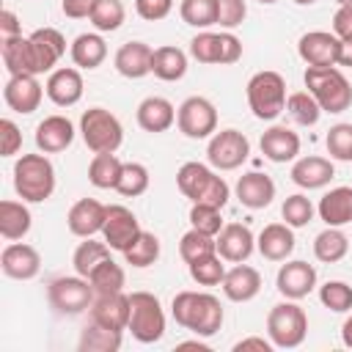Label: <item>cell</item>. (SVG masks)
I'll return each instance as SVG.
<instances>
[{"label":"cell","mask_w":352,"mask_h":352,"mask_svg":"<svg viewBox=\"0 0 352 352\" xmlns=\"http://www.w3.org/2000/svg\"><path fill=\"white\" fill-rule=\"evenodd\" d=\"M104 217H107V206H104V204H99L96 198H80V201L69 209L66 226H69V231H72L74 236L88 239V236H94V234L102 231Z\"/></svg>","instance_id":"obj_20"},{"label":"cell","mask_w":352,"mask_h":352,"mask_svg":"<svg viewBox=\"0 0 352 352\" xmlns=\"http://www.w3.org/2000/svg\"><path fill=\"white\" fill-rule=\"evenodd\" d=\"M190 267V278L198 283V286H220L223 278H226V264L220 258V253H212V256H204Z\"/></svg>","instance_id":"obj_45"},{"label":"cell","mask_w":352,"mask_h":352,"mask_svg":"<svg viewBox=\"0 0 352 352\" xmlns=\"http://www.w3.org/2000/svg\"><path fill=\"white\" fill-rule=\"evenodd\" d=\"M217 242V253L223 261H231V264H239V261H248L250 253L256 250V236L248 226L242 223H228L223 226V231L214 236Z\"/></svg>","instance_id":"obj_18"},{"label":"cell","mask_w":352,"mask_h":352,"mask_svg":"<svg viewBox=\"0 0 352 352\" xmlns=\"http://www.w3.org/2000/svg\"><path fill=\"white\" fill-rule=\"evenodd\" d=\"M245 91H248V104L258 121H275L286 110V80L272 69L256 72L248 80Z\"/></svg>","instance_id":"obj_5"},{"label":"cell","mask_w":352,"mask_h":352,"mask_svg":"<svg viewBox=\"0 0 352 352\" xmlns=\"http://www.w3.org/2000/svg\"><path fill=\"white\" fill-rule=\"evenodd\" d=\"M69 55H72L77 69H96L107 58V44H104V38L99 33H80L72 41Z\"/></svg>","instance_id":"obj_34"},{"label":"cell","mask_w":352,"mask_h":352,"mask_svg":"<svg viewBox=\"0 0 352 352\" xmlns=\"http://www.w3.org/2000/svg\"><path fill=\"white\" fill-rule=\"evenodd\" d=\"M319 300L324 308H330L336 314H346V311H352V286L344 280H327L319 289Z\"/></svg>","instance_id":"obj_49"},{"label":"cell","mask_w":352,"mask_h":352,"mask_svg":"<svg viewBox=\"0 0 352 352\" xmlns=\"http://www.w3.org/2000/svg\"><path fill=\"white\" fill-rule=\"evenodd\" d=\"M129 324L126 330L132 333L135 341L140 344H154L165 336V311L160 300L151 292H132L129 294Z\"/></svg>","instance_id":"obj_6"},{"label":"cell","mask_w":352,"mask_h":352,"mask_svg":"<svg viewBox=\"0 0 352 352\" xmlns=\"http://www.w3.org/2000/svg\"><path fill=\"white\" fill-rule=\"evenodd\" d=\"M104 258H110V245L107 242H96V239H85L77 245L74 256H72V264H74V272L88 278L94 272V267H99Z\"/></svg>","instance_id":"obj_39"},{"label":"cell","mask_w":352,"mask_h":352,"mask_svg":"<svg viewBox=\"0 0 352 352\" xmlns=\"http://www.w3.org/2000/svg\"><path fill=\"white\" fill-rule=\"evenodd\" d=\"M236 198L248 209H264L275 198V182L267 173H258V170L242 173L239 182H236Z\"/></svg>","instance_id":"obj_26"},{"label":"cell","mask_w":352,"mask_h":352,"mask_svg":"<svg viewBox=\"0 0 352 352\" xmlns=\"http://www.w3.org/2000/svg\"><path fill=\"white\" fill-rule=\"evenodd\" d=\"M314 212H316V209H314L311 198H305L302 192L289 195V198L283 201V206H280L283 223L292 226V228H302V226H308V223L314 220Z\"/></svg>","instance_id":"obj_47"},{"label":"cell","mask_w":352,"mask_h":352,"mask_svg":"<svg viewBox=\"0 0 352 352\" xmlns=\"http://www.w3.org/2000/svg\"><path fill=\"white\" fill-rule=\"evenodd\" d=\"M248 6L245 0H217V25L223 30H234L245 22Z\"/></svg>","instance_id":"obj_52"},{"label":"cell","mask_w":352,"mask_h":352,"mask_svg":"<svg viewBox=\"0 0 352 352\" xmlns=\"http://www.w3.org/2000/svg\"><path fill=\"white\" fill-rule=\"evenodd\" d=\"M91 322L110 327V330H126L129 324V294L124 292H113V294H96L91 302Z\"/></svg>","instance_id":"obj_16"},{"label":"cell","mask_w":352,"mask_h":352,"mask_svg":"<svg viewBox=\"0 0 352 352\" xmlns=\"http://www.w3.org/2000/svg\"><path fill=\"white\" fill-rule=\"evenodd\" d=\"M176 124L182 135L204 140L217 132V110L206 96H187L176 110Z\"/></svg>","instance_id":"obj_10"},{"label":"cell","mask_w":352,"mask_h":352,"mask_svg":"<svg viewBox=\"0 0 352 352\" xmlns=\"http://www.w3.org/2000/svg\"><path fill=\"white\" fill-rule=\"evenodd\" d=\"M33 226L30 209L22 201H0V234L8 242L22 239Z\"/></svg>","instance_id":"obj_33"},{"label":"cell","mask_w":352,"mask_h":352,"mask_svg":"<svg viewBox=\"0 0 352 352\" xmlns=\"http://www.w3.org/2000/svg\"><path fill=\"white\" fill-rule=\"evenodd\" d=\"M349 250V236L336 228V226H327L322 234H316L314 239V256L322 261V264H336L346 256Z\"/></svg>","instance_id":"obj_36"},{"label":"cell","mask_w":352,"mask_h":352,"mask_svg":"<svg viewBox=\"0 0 352 352\" xmlns=\"http://www.w3.org/2000/svg\"><path fill=\"white\" fill-rule=\"evenodd\" d=\"M223 294L231 300V302H248L253 300L258 292H261V275L256 267H248V264H236L231 270H226V278H223Z\"/></svg>","instance_id":"obj_24"},{"label":"cell","mask_w":352,"mask_h":352,"mask_svg":"<svg viewBox=\"0 0 352 352\" xmlns=\"http://www.w3.org/2000/svg\"><path fill=\"white\" fill-rule=\"evenodd\" d=\"M80 135L85 140V146L94 154H104V151H118V146L124 143V126L121 121L104 110V107H88L80 118Z\"/></svg>","instance_id":"obj_8"},{"label":"cell","mask_w":352,"mask_h":352,"mask_svg":"<svg viewBox=\"0 0 352 352\" xmlns=\"http://www.w3.org/2000/svg\"><path fill=\"white\" fill-rule=\"evenodd\" d=\"M47 297H50V305L58 314L77 316V314H82V311L91 308L96 292H94L91 280L82 278V275H60V278H52L50 280Z\"/></svg>","instance_id":"obj_9"},{"label":"cell","mask_w":352,"mask_h":352,"mask_svg":"<svg viewBox=\"0 0 352 352\" xmlns=\"http://www.w3.org/2000/svg\"><path fill=\"white\" fill-rule=\"evenodd\" d=\"M74 140V124L66 116H47L36 126V146L44 154H58Z\"/></svg>","instance_id":"obj_22"},{"label":"cell","mask_w":352,"mask_h":352,"mask_svg":"<svg viewBox=\"0 0 352 352\" xmlns=\"http://www.w3.org/2000/svg\"><path fill=\"white\" fill-rule=\"evenodd\" d=\"M0 267L8 278L14 280H30L38 275L41 270V256L33 245H25V242H11L3 248L0 253Z\"/></svg>","instance_id":"obj_17"},{"label":"cell","mask_w":352,"mask_h":352,"mask_svg":"<svg viewBox=\"0 0 352 352\" xmlns=\"http://www.w3.org/2000/svg\"><path fill=\"white\" fill-rule=\"evenodd\" d=\"M190 226L209 234V236H217L223 231V214L217 206H209V204H192L190 209Z\"/></svg>","instance_id":"obj_51"},{"label":"cell","mask_w":352,"mask_h":352,"mask_svg":"<svg viewBox=\"0 0 352 352\" xmlns=\"http://www.w3.org/2000/svg\"><path fill=\"white\" fill-rule=\"evenodd\" d=\"M121 333L124 330H110V327L91 322L80 336V349L82 352H118L121 349Z\"/></svg>","instance_id":"obj_37"},{"label":"cell","mask_w":352,"mask_h":352,"mask_svg":"<svg viewBox=\"0 0 352 352\" xmlns=\"http://www.w3.org/2000/svg\"><path fill=\"white\" fill-rule=\"evenodd\" d=\"M151 74L165 80V82H176L187 74V52L179 47H157L151 52Z\"/></svg>","instance_id":"obj_32"},{"label":"cell","mask_w":352,"mask_h":352,"mask_svg":"<svg viewBox=\"0 0 352 352\" xmlns=\"http://www.w3.org/2000/svg\"><path fill=\"white\" fill-rule=\"evenodd\" d=\"M176 184H179L182 195L190 198L192 204H209L217 209H223L228 204V195H231L226 179L217 176L204 162H184L176 173Z\"/></svg>","instance_id":"obj_3"},{"label":"cell","mask_w":352,"mask_h":352,"mask_svg":"<svg viewBox=\"0 0 352 352\" xmlns=\"http://www.w3.org/2000/svg\"><path fill=\"white\" fill-rule=\"evenodd\" d=\"M121 168H124V162L116 157V151L94 154V160L88 165V182L99 190H116V184L121 179Z\"/></svg>","instance_id":"obj_35"},{"label":"cell","mask_w":352,"mask_h":352,"mask_svg":"<svg viewBox=\"0 0 352 352\" xmlns=\"http://www.w3.org/2000/svg\"><path fill=\"white\" fill-rule=\"evenodd\" d=\"M292 3H297V6H314L316 0H292Z\"/></svg>","instance_id":"obj_62"},{"label":"cell","mask_w":352,"mask_h":352,"mask_svg":"<svg viewBox=\"0 0 352 352\" xmlns=\"http://www.w3.org/2000/svg\"><path fill=\"white\" fill-rule=\"evenodd\" d=\"M256 248H258V253L267 261H286L292 256V250H294V231H292V226H286V223L264 226V231L256 239Z\"/></svg>","instance_id":"obj_28"},{"label":"cell","mask_w":352,"mask_h":352,"mask_svg":"<svg viewBox=\"0 0 352 352\" xmlns=\"http://www.w3.org/2000/svg\"><path fill=\"white\" fill-rule=\"evenodd\" d=\"M338 6H352V0H336Z\"/></svg>","instance_id":"obj_63"},{"label":"cell","mask_w":352,"mask_h":352,"mask_svg":"<svg viewBox=\"0 0 352 352\" xmlns=\"http://www.w3.org/2000/svg\"><path fill=\"white\" fill-rule=\"evenodd\" d=\"M151 47L143 41H126L116 52V72L126 80H140L151 74Z\"/></svg>","instance_id":"obj_27"},{"label":"cell","mask_w":352,"mask_h":352,"mask_svg":"<svg viewBox=\"0 0 352 352\" xmlns=\"http://www.w3.org/2000/svg\"><path fill=\"white\" fill-rule=\"evenodd\" d=\"M116 190L124 195V198H138L148 190V168L140 165V162H124L121 168V179L116 184Z\"/></svg>","instance_id":"obj_46"},{"label":"cell","mask_w":352,"mask_h":352,"mask_svg":"<svg viewBox=\"0 0 352 352\" xmlns=\"http://www.w3.org/2000/svg\"><path fill=\"white\" fill-rule=\"evenodd\" d=\"M250 154V140L239 129H220L206 146V160L217 170H236Z\"/></svg>","instance_id":"obj_11"},{"label":"cell","mask_w":352,"mask_h":352,"mask_svg":"<svg viewBox=\"0 0 352 352\" xmlns=\"http://www.w3.org/2000/svg\"><path fill=\"white\" fill-rule=\"evenodd\" d=\"M19 148H22V132H19V126L11 118H3L0 121V151H3V157H14Z\"/></svg>","instance_id":"obj_53"},{"label":"cell","mask_w":352,"mask_h":352,"mask_svg":"<svg viewBox=\"0 0 352 352\" xmlns=\"http://www.w3.org/2000/svg\"><path fill=\"white\" fill-rule=\"evenodd\" d=\"M140 231H143V228H140V223H138V217H135L132 209H126V206H121V204L107 206V217H104V226H102V236H104V242L110 245V250H121V253H124V250L138 239Z\"/></svg>","instance_id":"obj_12"},{"label":"cell","mask_w":352,"mask_h":352,"mask_svg":"<svg viewBox=\"0 0 352 352\" xmlns=\"http://www.w3.org/2000/svg\"><path fill=\"white\" fill-rule=\"evenodd\" d=\"M338 47L341 38L327 30L302 33L297 41V52L308 66H338Z\"/></svg>","instance_id":"obj_13"},{"label":"cell","mask_w":352,"mask_h":352,"mask_svg":"<svg viewBox=\"0 0 352 352\" xmlns=\"http://www.w3.org/2000/svg\"><path fill=\"white\" fill-rule=\"evenodd\" d=\"M14 190L28 204H41L55 192V168L47 154H22L14 162Z\"/></svg>","instance_id":"obj_2"},{"label":"cell","mask_w":352,"mask_h":352,"mask_svg":"<svg viewBox=\"0 0 352 352\" xmlns=\"http://www.w3.org/2000/svg\"><path fill=\"white\" fill-rule=\"evenodd\" d=\"M91 286L96 294H113V292H124L126 275L121 270V264H116L113 258H104L99 267H94V272L88 275Z\"/></svg>","instance_id":"obj_40"},{"label":"cell","mask_w":352,"mask_h":352,"mask_svg":"<svg viewBox=\"0 0 352 352\" xmlns=\"http://www.w3.org/2000/svg\"><path fill=\"white\" fill-rule=\"evenodd\" d=\"M179 14L190 28L206 30L217 25V0H182Z\"/></svg>","instance_id":"obj_43"},{"label":"cell","mask_w":352,"mask_h":352,"mask_svg":"<svg viewBox=\"0 0 352 352\" xmlns=\"http://www.w3.org/2000/svg\"><path fill=\"white\" fill-rule=\"evenodd\" d=\"M341 341H344V346H349V349H352V316L341 324Z\"/></svg>","instance_id":"obj_60"},{"label":"cell","mask_w":352,"mask_h":352,"mask_svg":"<svg viewBox=\"0 0 352 352\" xmlns=\"http://www.w3.org/2000/svg\"><path fill=\"white\" fill-rule=\"evenodd\" d=\"M88 19L99 33H113L124 25L126 8H124L121 0H94V8L88 14Z\"/></svg>","instance_id":"obj_38"},{"label":"cell","mask_w":352,"mask_h":352,"mask_svg":"<svg viewBox=\"0 0 352 352\" xmlns=\"http://www.w3.org/2000/svg\"><path fill=\"white\" fill-rule=\"evenodd\" d=\"M338 66H352V38H344L338 47Z\"/></svg>","instance_id":"obj_59"},{"label":"cell","mask_w":352,"mask_h":352,"mask_svg":"<svg viewBox=\"0 0 352 352\" xmlns=\"http://www.w3.org/2000/svg\"><path fill=\"white\" fill-rule=\"evenodd\" d=\"M286 110L294 118V124H300V126H314L322 118V107L311 96V91H294V94H289L286 96Z\"/></svg>","instance_id":"obj_41"},{"label":"cell","mask_w":352,"mask_h":352,"mask_svg":"<svg viewBox=\"0 0 352 352\" xmlns=\"http://www.w3.org/2000/svg\"><path fill=\"white\" fill-rule=\"evenodd\" d=\"M179 253H182V258L187 264H192V261H198L204 256L217 253V242H214V236H209V234H204L198 228H190L179 242Z\"/></svg>","instance_id":"obj_44"},{"label":"cell","mask_w":352,"mask_h":352,"mask_svg":"<svg viewBox=\"0 0 352 352\" xmlns=\"http://www.w3.org/2000/svg\"><path fill=\"white\" fill-rule=\"evenodd\" d=\"M19 33H22V25H19L16 14L6 8V11L0 14V38H8V36H19Z\"/></svg>","instance_id":"obj_57"},{"label":"cell","mask_w":352,"mask_h":352,"mask_svg":"<svg viewBox=\"0 0 352 352\" xmlns=\"http://www.w3.org/2000/svg\"><path fill=\"white\" fill-rule=\"evenodd\" d=\"M258 3H264V6H272V3H278V0H258Z\"/></svg>","instance_id":"obj_64"},{"label":"cell","mask_w":352,"mask_h":352,"mask_svg":"<svg viewBox=\"0 0 352 352\" xmlns=\"http://www.w3.org/2000/svg\"><path fill=\"white\" fill-rule=\"evenodd\" d=\"M135 8L143 19L148 22H157V19H165L173 8V0H135Z\"/></svg>","instance_id":"obj_54"},{"label":"cell","mask_w":352,"mask_h":352,"mask_svg":"<svg viewBox=\"0 0 352 352\" xmlns=\"http://www.w3.org/2000/svg\"><path fill=\"white\" fill-rule=\"evenodd\" d=\"M275 286L278 292L286 297V300H302L314 292L316 286V270L314 264L308 261H286L280 270H278V278H275Z\"/></svg>","instance_id":"obj_15"},{"label":"cell","mask_w":352,"mask_h":352,"mask_svg":"<svg viewBox=\"0 0 352 352\" xmlns=\"http://www.w3.org/2000/svg\"><path fill=\"white\" fill-rule=\"evenodd\" d=\"M44 91H47L50 102L58 104V107H72V104H77V102L82 99V74H80V69L63 66V69L50 72Z\"/></svg>","instance_id":"obj_21"},{"label":"cell","mask_w":352,"mask_h":352,"mask_svg":"<svg viewBox=\"0 0 352 352\" xmlns=\"http://www.w3.org/2000/svg\"><path fill=\"white\" fill-rule=\"evenodd\" d=\"M179 349H198V352H209V346H206V344H201V341H182V344H179Z\"/></svg>","instance_id":"obj_61"},{"label":"cell","mask_w":352,"mask_h":352,"mask_svg":"<svg viewBox=\"0 0 352 352\" xmlns=\"http://www.w3.org/2000/svg\"><path fill=\"white\" fill-rule=\"evenodd\" d=\"M176 121V107L165 99V96H146L140 104H138V124L143 132H165L170 129Z\"/></svg>","instance_id":"obj_29"},{"label":"cell","mask_w":352,"mask_h":352,"mask_svg":"<svg viewBox=\"0 0 352 352\" xmlns=\"http://www.w3.org/2000/svg\"><path fill=\"white\" fill-rule=\"evenodd\" d=\"M305 333H308V316L294 300L278 302L267 314V336L275 346L294 349L305 341Z\"/></svg>","instance_id":"obj_7"},{"label":"cell","mask_w":352,"mask_h":352,"mask_svg":"<svg viewBox=\"0 0 352 352\" xmlns=\"http://www.w3.org/2000/svg\"><path fill=\"white\" fill-rule=\"evenodd\" d=\"M0 55H3L8 74H36V60H33V50H30L28 36L19 33V36L0 38Z\"/></svg>","instance_id":"obj_31"},{"label":"cell","mask_w":352,"mask_h":352,"mask_svg":"<svg viewBox=\"0 0 352 352\" xmlns=\"http://www.w3.org/2000/svg\"><path fill=\"white\" fill-rule=\"evenodd\" d=\"M272 341L267 338H258V336H250V338H242L234 344V352H248V349H256V352H272Z\"/></svg>","instance_id":"obj_58"},{"label":"cell","mask_w":352,"mask_h":352,"mask_svg":"<svg viewBox=\"0 0 352 352\" xmlns=\"http://www.w3.org/2000/svg\"><path fill=\"white\" fill-rule=\"evenodd\" d=\"M336 176V168L327 157H300L294 165H292V182L302 190H319L324 184H330V179Z\"/></svg>","instance_id":"obj_25"},{"label":"cell","mask_w":352,"mask_h":352,"mask_svg":"<svg viewBox=\"0 0 352 352\" xmlns=\"http://www.w3.org/2000/svg\"><path fill=\"white\" fill-rule=\"evenodd\" d=\"M30 50H33V60H36V74L52 72V66L63 58L66 52V38L60 30L55 28H38L30 36Z\"/></svg>","instance_id":"obj_19"},{"label":"cell","mask_w":352,"mask_h":352,"mask_svg":"<svg viewBox=\"0 0 352 352\" xmlns=\"http://www.w3.org/2000/svg\"><path fill=\"white\" fill-rule=\"evenodd\" d=\"M327 154L338 162H352V124H336L330 126L324 138Z\"/></svg>","instance_id":"obj_50"},{"label":"cell","mask_w":352,"mask_h":352,"mask_svg":"<svg viewBox=\"0 0 352 352\" xmlns=\"http://www.w3.org/2000/svg\"><path fill=\"white\" fill-rule=\"evenodd\" d=\"M170 314L176 324L201 338H209L223 327V305L209 292H179L170 302Z\"/></svg>","instance_id":"obj_1"},{"label":"cell","mask_w":352,"mask_h":352,"mask_svg":"<svg viewBox=\"0 0 352 352\" xmlns=\"http://www.w3.org/2000/svg\"><path fill=\"white\" fill-rule=\"evenodd\" d=\"M41 96H44V91H41L36 74H11L6 88H3L6 104L14 113H22V116H30L33 110H38Z\"/></svg>","instance_id":"obj_14"},{"label":"cell","mask_w":352,"mask_h":352,"mask_svg":"<svg viewBox=\"0 0 352 352\" xmlns=\"http://www.w3.org/2000/svg\"><path fill=\"white\" fill-rule=\"evenodd\" d=\"M305 88L311 96L319 102L322 113H344L352 104V82L346 74L336 66H308L305 74Z\"/></svg>","instance_id":"obj_4"},{"label":"cell","mask_w":352,"mask_h":352,"mask_svg":"<svg viewBox=\"0 0 352 352\" xmlns=\"http://www.w3.org/2000/svg\"><path fill=\"white\" fill-rule=\"evenodd\" d=\"M319 220H324V226H346L352 223V187H333L330 192H324L319 198Z\"/></svg>","instance_id":"obj_30"},{"label":"cell","mask_w":352,"mask_h":352,"mask_svg":"<svg viewBox=\"0 0 352 352\" xmlns=\"http://www.w3.org/2000/svg\"><path fill=\"white\" fill-rule=\"evenodd\" d=\"M333 33L344 41L352 38V6H338L336 16H333Z\"/></svg>","instance_id":"obj_55"},{"label":"cell","mask_w":352,"mask_h":352,"mask_svg":"<svg viewBox=\"0 0 352 352\" xmlns=\"http://www.w3.org/2000/svg\"><path fill=\"white\" fill-rule=\"evenodd\" d=\"M60 8H63V14H66V16H72V19H82V16H88V14H91L94 0H63V3H60Z\"/></svg>","instance_id":"obj_56"},{"label":"cell","mask_w":352,"mask_h":352,"mask_svg":"<svg viewBox=\"0 0 352 352\" xmlns=\"http://www.w3.org/2000/svg\"><path fill=\"white\" fill-rule=\"evenodd\" d=\"M258 146H261V154H264L270 162H278V165H280V162H292V160L300 154V135L292 132L289 126L275 124V126H270V129L261 135Z\"/></svg>","instance_id":"obj_23"},{"label":"cell","mask_w":352,"mask_h":352,"mask_svg":"<svg viewBox=\"0 0 352 352\" xmlns=\"http://www.w3.org/2000/svg\"><path fill=\"white\" fill-rule=\"evenodd\" d=\"M124 258H126V264H132L138 270L151 267L160 258V239L151 231H140L138 239L124 250Z\"/></svg>","instance_id":"obj_42"},{"label":"cell","mask_w":352,"mask_h":352,"mask_svg":"<svg viewBox=\"0 0 352 352\" xmlns=\"http://www.w3.org/2000/svg\"><path fill=\"white\" fill-rule=\"evenodd\" d=\"M190 55L198 60V63H220L223 60V38L220 33H198L192 41H190Z\"/></svg>","instance_id":"obj_48"}]
</instances>
